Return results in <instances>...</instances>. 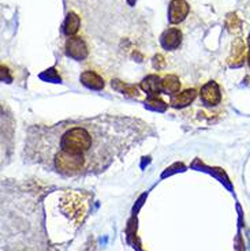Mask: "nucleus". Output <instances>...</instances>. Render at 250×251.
<instances>
[{
    "mask_svg": "<svg viewBox=\"0 0 250 251\" xmlns=\"http://www.w3.org/2000/svg\"><path fill=\"white\" fill-rule=\"evenodd\" d=\"M155 135L150 123L123 115L33 125L25 132L22 157L25 163L63 177L100 175Z\"/></svg>",
    "mask_w": 250,
    "mask_h": 251,
    "instance_id": "nucleus-1",
    "label": "nucleus"
},
{
    "mask_svg": "<svg viewBox=\"0 0 250 251\" xmlns=\"http://www.w3.org/2000/svg\"><path fill=\"white\" fill-rule=\"evenodd\" d=\"M224 92L216 81L206 82L200 90L201 104L208 109H218L223 105V97Z\"/></svg>",
    "mask_w": 250,
    "mask_h": 251,
    "instance_id": "nucleus-2",
    "label": "nucleus"
},
{
    "mask_svg": "<svg viewBox=\"0 0 250 251\" xmlns=\"http://www.w3.org/2000/svg\"><path fill=\"white\" fill-rule=\"evenodd\" d=\"M64 52L71 59H74L77 62H82L88 57L89 48L83 38L80 36H71L67 38L64 44Z\"/></svg>",
    "mask_w": 250,
    "mask_h": 251,
    "instance_id": "nucleus-3",
    "label": "nucleus"
},
{
    "mask_svg": "<svg viewBox=\"0 0 250 251\" xmlns=\"http://www.w3.org/2000/svg\"><path fill=\"white\" fill-rule=\"evenodd\" d=\"M190 13V6L186 0H171L168 6V21L169 24L176 25L188 18Z\"/></svg>",
    "mask_w": 250,
    "mask_h": 251,
    "instance_id": "nucleus-4",
    "label": "nucleus"
},
{
    "mask_svg": "<svg viewBox=\"0 0 250 251\" xmlns=\"http://www.w3.org/2000/svg\"><path fill=\"white\" fill-rule=\"evenodd\" d=\"M182 37L183 34L178 27H168L160 36V44L164 50H175L181 47Z\"/></svg>",
    "mask_w": 250,
    "mask_h": 251,
    "instance_id": "nucleus-5",
    "label": "nucleus"
},
{
    "mask_svg": "<svg viewBox=\"0 0 250 251\" xmlns=\"http://www.w3.org/2000/svg\"><path fill=\"white\" fill-rule=\"evenodd\" d=\"M248 56V50H246V44L242 38H237L234 43H232L231 52H230V56L227 59L228 64L231 67H239L245 63V59Z\"/></svg>",
    "mask_w": 250,
    "mask_h": 251,
    "instance_id": "nucleus-6",
    "label": "nucleus"
},
{
    "mask_svg": "<svg viewBox=\"0 0 250 251\" xmlns=\"http://www.w3.org/2000/svg\"><path fill=\"white\" fill-rule=\"evenodd\" d=\"M198 94V90L195 88H189L182 90L179 93H176L175 96L171 97V101H169V105L172 108H185L189 107L197 97Z\"/></svg>",
    "mask_w": 250,
    "mask_h": 251,
    "instance_id": "nucleus-7",
    "label": "nucleus"
},
{
    "mask_svg": "<svg viewBox=\"0 0 250 251\" xmlns=\"http://www.w3.org/2000/svg\"><path fill=\"white\" fill-rule=\"evenodd\" d=\"M80 81H81L83 86L92 89V90H103L106 88L104 78L100 74H97L96 71H92V70H85L80 76Z\"/></svg>",
    "mask_w": 250,
    "mask_h": 251,
    "instance_id": "nucleus-8",
    "label": "nucleus"
},
{
    "mask_svg": "<svg viewBox=\"0 0 250 251\" xmlns=\"http://www.w3.org/2000/svg\"><path fill=\"white\" fill-rule=\"evenodd\" d=\"M139 86L146 94L157 96L162 93V78L156 74H150V75L145 76Z\"/></svg>",
    "mask_w": 250,
    "mask_h": 251,
    "instance_id": "nucleus-9",
    "label": "nucleus"
},
{
    "mask_svg": "<svg viewBox=\"0 0 250 251\" xmlns=\"http://www.w3.org/2000/svg\"><path fill=\"white\" fill-rule=\"evenodd\" d=\"M181 79L175 74H168V75L162 78V93L168 94V96H175L181 92Z\"/></svg>",
    "mask_w": 250,
    "mask_h": 251,
    "instance_id": "nucleus-10",
    "label": "nucleus"
},
{
    "mask_svg": "<svg viewBox=\"0 0 250 251\" xmlns=\"http://www.w3.org/2000/svg\"><path fill=\"white\" fill-rule=\"evenodd\" d=\"M80 26H81V18L78 17V14H75L74 11H70L67 15H66V19H64V24H63V33L66 36H75L77 31L80 30Z\"/></svg>",
    "mask_w": 250,
    "mask_h": 251,
    "instance_id": "nucleus-11",
    "label": "nucleus"
},
{
    "mask_svg": "<svg viewBox=\"0 0 250 251\" xmlns=\"http://www.w3.org/2000/svg\"><path fill=\"white\" fill-rule=\"evenodd\" d=\"M225 25L228 27V30L231 31V33H235L241 29V22H239V19L237 18V15L235 14H230L228 17H227V22H225Z\"/></svg>",
    "mask_w": 250,
    "mask_h": 251,
    "instance_id": "nucleus-12",
    "label": "nucleus"
},
{
    "mask_svg": "<svg viewBox=\"0 0 250 251\" xmlns=\"http://www.w3.org/2000/svg\"><path fill=\"white\" fill-rule=\"evenodd\" d=\"M248 47H249V52H248V62H249V66H250V34H249V37H248Z\"/></svg>",
    "mask_w": 250,
    "mask_h": 251,
    "instance_id": "nucleus-13",
    "label": "nucleus"
},
{
    "mask_svg": "<svg viewBox=\"0 0 250 251\" xmlns=\"http://www.w3.org/2000/svg\"><path fill=\"white\" fill-rule=\"evenodd\" d=\"M127 3H129V6H136V3H137V0H126Z\"/></svg>",
    "mask_w": 250,
    "mask_h": 251,
    "instance_id": "nucleus-14",
    "label": "nucleus"
}]
</instances>
